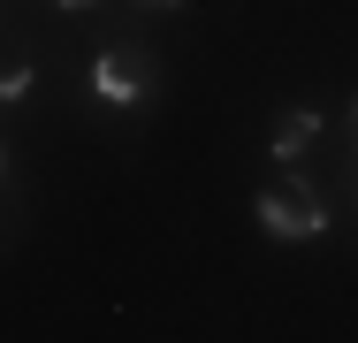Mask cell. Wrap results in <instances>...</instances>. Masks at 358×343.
I'll return each mask as SVG.
<instances>
[{
  "mask_svg": "<svg viewBox=\"0 0 358 343\" xmlns=\"http://www.w3.org/2000/svg\"><path fill=\"white\" fill-rule=\"evenodd\" d=\"M313 137H320V115H313V107H289L282 122H275V160H305Z\"/></svg>",
  "mask_w": 358,
  "mask_h": 343,
  "instance_id": "cell-3",
  "label": "cell"
},
{
  "mask_svg": "<svg viewBox=\"0 0 358 343\" xmlns=\"http://www.w3.org/2000/svg\"><path fill=\"white\" fill-rule=\"evenodd\" d=\"M145 8H183V0H145Z\"/></svg>",
  "mask_w": 358,
  "mask_h": 343,
  "instance_id": "cell-5",
  "label": "cell"
},
{
  "mask_svg": "<svg viewBox=\"0 0 358 343\" xmlns=\"http://www.w3.org/2000/svg\"><path fill=\"white\" fill-rule=\"evenodd\" d=\"M351 145H358V99H351Z\"/></svg>",
  "mask_w": 358,
  "mask_h": 343,
  "instance_id": "cell-4",
  "label": "cell"
},
{
  "mask_svg": "<svg viewBox=\"0 0 358 343\" xmlns=\"http://www.w3.org/2000/svg\"><path fill=\"white\" fill-rule=\"evenodd\" d=\"M259 229L267 237H282V244H305V237H320L328 229V206H320V191L313 183H267L259 191Z\"/></svg>",
  "mask_w": 358,
  "mask_h": 343,
  "instance_id": "cell-1",
  "label": "cell"
},
{
  "mask_svg": "<svg viewBox=\"0 0 358 343\" xmlns=\"http://www.w3.org/2000/svg\"><path fill=\"white\" fill-rule=\"evenodd\" d=\"M92 92H99L107 107H138L145 92H152V62H145L138 46H107V54L92 62Z\"/></svg>",
  "mask_w": 358,
  "mask_h": 343,
  "instance_id": "cell-2",
  "label": "cell"
},
{
  "mask_svg": "<svg viewBox=\"0 0 358 343\" xmlns=\"http://www.w3.org/2000/svg\"><path fill=\"white\" fill-rule=\"evenodd\" d=\"M62 8H92V0H62Z\"/></svg>",
  "mask_w": 358,
  "mask_h": 343,
  "instance_id": "cell-6",
  "label": "cell"
}]
</instances>
